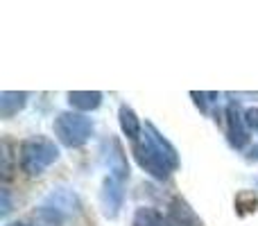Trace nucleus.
Wrapping results in <instances>:
<instances>
[{"mask_svg": "<svg viewBox=\"0 0 258 226\" xmlns=\"http://www.w3.org/2000/svg\"><path fill=\"white\" fill-rule=\"evenodd\" d=\"M145 129L147 136H143V140L136 142L134 156L147 174H152L154 179H168L170 172L179 165L177 152L152 124H147Z\"/></svg>", "mask_w": 258, "mask_h": 226, "instance_id": "obj_1", "label": "nucleus"}, {"mask_svg": "<svg viewBox=\"0 0 258 226\" xmlns=\"http://www.w3.org/2000/svg\"><path fill=\"white\" fill-rule=\"evenodd\" d=\"M59 159V149L52 140L43 136L27 138L21 145V168L27 174H43Z\"/></svg>", "mask_w": 258, "mask_h": 226, "instance_id": "obj_2", "label": "nucleus"}, {"mask_svg": "<svg viewBox=\"0 0 258 226\" xmlns=\"http://www.w3.org/2000/svg\"><path fill=\"white\" fill-rule=\"evenodd\" d=\"M54 133L66 147H80L93 133V122L82 113H61L54 120Z\"/></svg>", "mask_w": 258, "mask_h": 226, "instance_id": "obj_3", "label": "nucleus"}, {"mask_svg": "<svg viewBox=\"0 0 258 226\" xmlns=\"http://www.w3.org/2000/svg\"><path fill=\"white\" fill-rule=\"evenodd\" d=\"M227 124H229V140L233 147H245L249 136H247V124H245V115H240L236 104H229L227 109Z\"/></svg>", "mask_w": 258, "mask_h": 226, "instance_id": "obj_4", "label": "nucleus"}, {"mask_svg": "<svg viewBox=\"0 0 258 226\" xmlns=\"http://www.w3.org/2000/svg\"><path fill=\"white\" fill-rule=\"evenodd\" d=\"M165 219H168V226H202V219L183 199H172Z\"/></svg>", "mask_w": 258, "mask_h": 226, "instance_id": "obj_5", "label": "nucleus"}, {"mask_svg": "<svg viewBox=\"0 0 258 226\" xmlns=\"http://www.w3.org/2000/svg\"><path fill=\"white\" fill-rule=\"evenodd\" d=\"M102 204H104V213L109 217H116L118 208L122 204V190H120V181L113 177L107 179L104 183V190H102Z\"/></svg>", "mask_w": 258, "mask_h": 226, "instance_id": "obj_6", "label": "nucleus"}, {"mask_svg": "<svg viewBox=\"0 0 258 226\" xmlns=\"http://www.w3.org/2000/svg\"><path fill=\"white\" fill-rule=\"evenodd\" d=\"M68 102L71 107H75L77 111H91V109H98L102 102V93H91V91H75V93H68Z\"/></svg>", "mask_w": 258, "mask_h": 226, "instance_id": "obj_7", "label": "nucleus"}, {"mask_svg": "<svg viewBox=\"0 0 258 226\" xmlns=\"http://www.w3.org/2000/svg\"><path fill=\"white\" fill-rule=\"evenodd\" d=\"M25 93H3L0 95V113L5 115V118H9V115L18 113L23 107H25Z\"/></svg>", "mask_w": 258, "mask_h": 226, "instance_id": "obj_8", "label": "nucleus"}, {"mask_svg": "<svg viewBox=\"0 0 258 226\" xmlns=\"http://www.w3.org/2000/svg\"><path fill=\"white\" fill-rule=\"evenodd\" d=\"M120 127H122V131H125L127 138L138 140V136H141V122H138L136 113H134L129 107H120Z\"/></svg>", "mask_w": 258, "mask_h": 226, "instance_id": "obj_9", "label": "nucleus"}, {"mask_svg": "<svg viewBox=\"0 0 258 226\" xmlns=\"http://www.w3.org/2000/svg\"><path fill=\"white\" fill-rule=\"evenodd\" d=\"M134 226H168V219L154 208H138L134 215Z\"/></svg>", "mask_w": 258, "mask_h": 226, "instance_id": "obj_10", "label": "nucleus"}, {"mask_svg": "<svg viewBox=\"0 0 258 226\" xmlns=\"http://www.w3.org/2000/svg\"><path fill=\"white\" fill-rule=\"evenodd\" d=\"M245 124L249 129H254V131L258 133V109H247L245 113Z\"/></svg>", "mask_w": 258, "mask_h": 226, "instance_id": "obj_11", "label": "nucleus"}, {"mask_svg": "<svg viewBox=\"0 0 258 226\" xmlns=\"http://www.w3.org/2000/svg\"><path fill=\"white\" fill-rule=\"evenodd\" d=\"M9 210V197H7V190H3V213Z\"/></svg>", "mask_w": 258, "mask_h": 226, "instance_id": "obj_12", "label": "nucleus"}, {"mask_svg": "<svg viewBox=\"0 0 258 226\" xmlns=\"http://www.w3.org/2000/svg\"><path fill=\"white\" fill-rule=\"evenodd\" d=\"M251 156H254V159H258V145L254 147V149H251Z\"/></svg>", "mask_w": 258, "mask_h": 226, "instance_id": "obj_13", "label": "nucleus"}, {"mask_svg": "<svg viewBox=\"0 0 258 226\" xmlns=\"http://www.w3.org/2000/svg\"><path fill=\"white\" fill-rule=\"evenodd\" d=\"M9 226H27V224H9Z\"/></svg>", "mask_w": 258, "mask_h": 226, "instance_id": "obj_14", "label": "nucleus"}]
</instances>
